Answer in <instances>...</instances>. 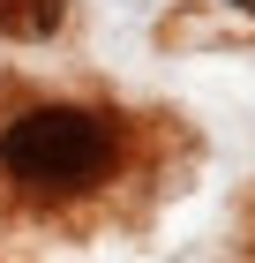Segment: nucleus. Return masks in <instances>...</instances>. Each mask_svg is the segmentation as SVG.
Instances as JSON below:
<instances>
[{"mask_svg": "<svg viewBox=\"0 0 255 263\" xmlns=\"http://www.w3.org/2000/svg\"><path fill=\"white\" fill-rule=\"evenodd\" d=\"M105 158H113V128L83 105H38L23 113L8 136H0V165L30 188H75V181H98Z\"/></svg>", "mask_w": 255, "mask_h": 263, "instance_id": "nucleus-1", "label": "nucleus"}]
</instances>
